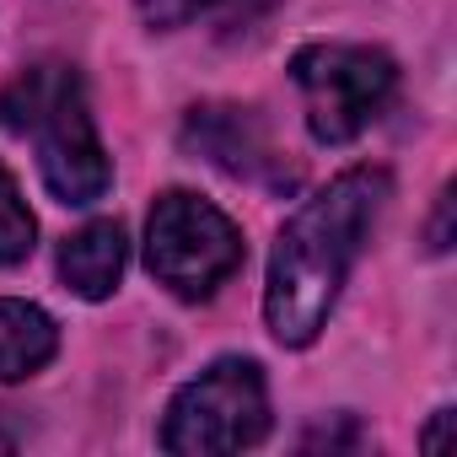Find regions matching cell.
Instances as JSON below:
<instances>
[{"label":"cell","instance_id":"1","mask_svg":"<svg viewBox=\"0 0 457 457\" xmlns=\"http://www.w3.org/2000/svg\"><path fill=\"white\" fill-rule=\"evenodd\" d=\"M387 199H393L387 167H350L280 226L264 280V318L280 345L302 350L323 334Z\"/></svg>","mask_w":457,"mask_h":457},{"label":"cell","instance_id":"2","mask_svg":"<svg viewBox=\"0 0 457 457\" xmlns=\"http://www.w3.org/2000/svg\"><path fill=\"white\" fill-rule=\"evenodd\" d=\"M0 124L33 135L38 172L60 204H97L113 183V162L97 140L87 87L71 65H33L0 92Z\"/></svg>","mask_w":457,"mask_h":457},{"label":"cell","instance_id":"3","mask_svg":"<svg viewBox=\"0 0 457 457\" xmlns=\"http://www.w3.org/2000/svg\"><path fill=\"white\" fill-rule=\"evenodd\" d=\"M270 436V382L259 361L220 355L194 382H183L162 420V452L210 457V452H248Z\"/></svg>","mask_w":457,"mask_h":457},{"label":"cell","instance_id":"4","mask_svg":"<svg viewBox=\"0 0 457 457\" xmlns=\"http://www.w3.org/2000/svg\"><path fill=\"white\" fill-rule=\"evenodd\" d=\"M243 232L237 220L215 210L210 199L188 194V188H167L151 204L145 220V270L156 275V286H167L183 302H204L215 296L226 280L243 270Z\"/></svg>","mask_w":457,"mask_h":457},{"label":"cell","instance_id":"5","mask_svg":"<svg viewBox=\"0 0 457 457\" xmlns=\"http://www.w3.org/2000/svg\"><path fill=\"white\" fill-rule=\"evenodd\" d=\"M291 81L307 108V129L318 145H350L393 97L398 65L371 44H307L291 60Z\"/></svg>","mask_w":457,"mask_h":457},{"label":"cell","instance_id":"6","mask_svg":"<svg viewBox=\"0 0 457 457\" xmlns=\"http://www.w3.org/2000/svg\"><path fill=\"white\" fill-rule=\"evenodd\" d=\"M183 145L194 156H204L210 167H220L237 183H259L270 194H286L302 183V167L291 162V151L275 140L270 119L259 108L243 103H199L183 113Z\"/></svg>","mask_w":457,"mask_h":457},{"label":"cell","instance_id":"7","mask_svg":"<svg viewBox=\"0 0 457 457\" xmlns=\"http://www.w3.org/2000/svg\"><path fill=\"white\" fill-rule=\"evenodd\" d=\"M129 264V243L119 220H87L81 232H71L60 243V280L65 291H76L81 302H103L119 291Z\"/></svg>","mask_w":457,"mask_h":457},{"label":"cell","instance_id":"8","mask_svg":"<svg viewBox=\"0 0 457 457\" xmlns=\"http://www.w3.org/2000/svg\"><path fill=\"white\" fill-rule=\"evenodd\" d=\"M60 350V323L17 296H0V382H22L44 371Z\"/></svg>","mask_w":457,"mask_h":457},{"label":"cell","instance_id":"9","mask_svg":"<svg viewBox=\"0 0 457 457\" xmlns=\"http://www.w3.org/2000/svg\"><path fill=\"white\" fill-rule=\"evenodd\" d=\"M145 28L156 33H172V28H188L199 17L220 22V28H253L259 17H270L280 0H135Z\"/></svg>","mask_w":457,"mask_h":457},{"label":"cell","instance_id":"10","mask_svg":"<svg viewBox=\"0 0 457 457\" xmlns=\"http://www.w3.org/2000/svg\"><path fill=\"white\" fill-rule=\"evenodd\" d=\"M33 237H38V220L17 188V178L0 167V270H12L33 253Z\"/></svg>","mask_w":457,"mask_h":457},{"label":"cell","instance_id":"11","mask_svg":"<svg viewBox=\"0 0 457 457\" xmlns=\"http://www.w3.org/2000/svg\"><path fill=\"white\" fill-rule=\"evenodd\" d=\"M302 446H307V452H318V446L345 452V446H366V430H361V420H355V414H334V425L307 430V436H302Z\"/></svg>","mask_w":457,"mask_h":457},{"label":"cell","instance_id":"12","mask_svg":"<svg viewBox=\"0 0 457 457\" xmlns=\"http://www.w3.org/2000/svg\"><path fill=\"white\" fill-rule=\"evenodd\" d=\"M452 243V188H441L436 199V220H430V253H446Z\"/></svg>","mask_w":457,"mask_h":457},{"label":"cell","instance_id":"13","mask_svg":"<svg viewBox=\"0 0 457 457\" xmlns=\"http://www.w3.org/2000/svg\"><path fill=\"white\" fill-rule=\"evenodd\" d=\"M452 420H457L452 409H436V420H430V430L420 436V446H425V452H441V446H446V425H452Z\"/></svg>","mask_w":457,"mask_h":457},{"label":"cell","instance_id":"14","mask_svg":"<svg viewBox=\"0 0 457 457\" xmlns=\"http://www.w3.org/2000/svg\"><path fill=\"white\" fill-rule=\"evenodd\" d=\"M12 441H17V436H12V430H0V452H6V446H12Z\"/></svg>","mask_w":457,"mask_h":457}]
</instances>
